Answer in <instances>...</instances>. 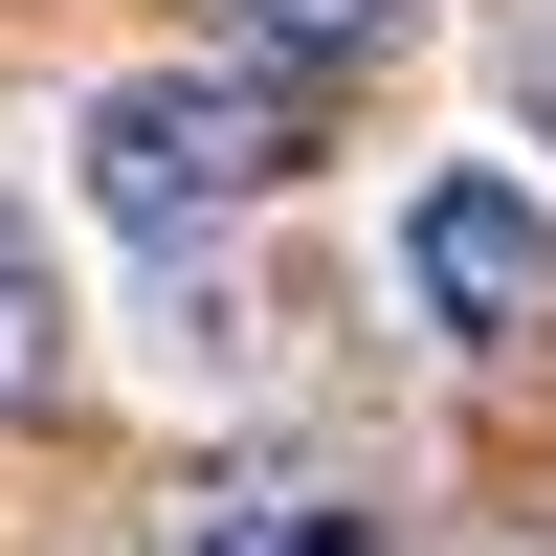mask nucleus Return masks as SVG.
Listing matches in <instances>:
<instances>
[{
    "label": "nucleus",
    "mask_w": 556,
    "mask_h": 556,
    "mask_svg": "<svg viewBox=\"0 0 556 556\" xmlns=\"http://www.w3.org/2000/svg\"><path fill=\"white\" fill-rule=\"evenodd\" d=\"M67 178H89V223H112V245L201 267L223 223L267 201V89H223V67H112V89L67 112Z\"/></svg>",
    "instance_id": "f257e3e1"
},
{
    "label": "nucleus",
    "mask_w": 556,
    "mask_h": 556,
    "mask_svg": "<svg viewBox=\"0 0 556 556\" xmlns=\"http://www.w3.org/2000/svg\"><path fill=\"white\" fill-rule=\"evenodd\" d=\"M67 379V245L23 223V178H0V401H45Z\"/></svg>",
    "instance_id": "20e7f679"
},
{
    "label": "nucleus",
    "mask_w": 556,
    "mask_h": 556,
    "mask_svg": "<svg viewBox=\"0 0 556 556\" xmlns=\"http://www.w3.org/2000/svg\"><path fill=\"white\" fill-rule=\"evenodd\" d=\"M401 290H424V334L534 356V334H556V201H534L513 156H445L424 201H401Z\"/></svg>",
    "instance_id": "f03ea898"
},
{
    "label": "nucleus",
    "mask_w": 556,
    "mask_h": 556,
    "mask_svg": "<svg viewBox=\"0 0 556 556\" xmlns=\"http://www.w3.org/2000/svg\"><path fill=\"white\" fill-rule=\"evenodd\" d=\"M513 67H534V112H556V0H534V45H513Z\"/></svg>",
    "instance_id": "423d86ee"
},
{
    "label": "nucleus",
    "mask_w": 556,
    "mask_h": 556,
    "mask_svg": "<svg viewBox=\"0 0 556 556\" xmlns=\"http://www.w3.org/2000/svg\"><path fill=\"white\" fill-rule=\"evenodd\" d=\"M156 556H401V513L334 490V468H201L156 513Z\"/></svg>",
    "instance_id": "7ed1b4c3"
},
{
    "label": "nucleus",
    "mask_w": 556,
    "mask_h": 556,
    "mask_svg": "<svg viewBox=\"0 0 556 556\" xmlns=\"http://www.w3.org/2000/svg\"><path fill=\"white\" fill-rule=\"evenodd\" d=\"M245 45H290V67H379V45H424V0H245Z\"/></svg>",
    "instance_id": "39448f33"
}]
</instances>
